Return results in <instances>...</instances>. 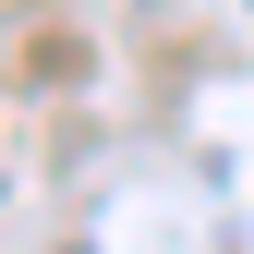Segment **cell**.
Wrapping results in <instances>:
<instances>
[]
</instances>
